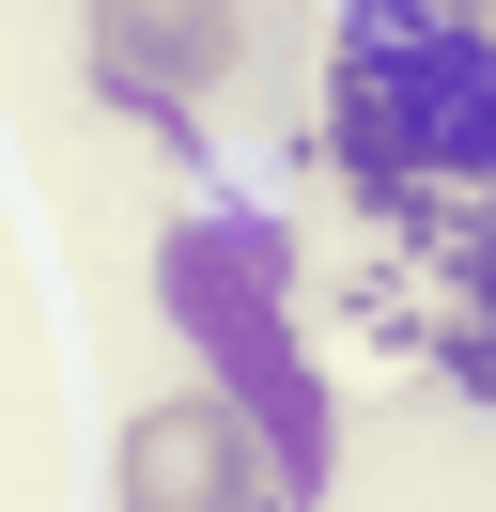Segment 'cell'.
I'll return each mask as SVG.
<instances>
[{
    "instance_id": "6da1fadb",
    "label": "cell",
    "mask_w": 496,
    "mask_h": 512,
    "mask_svg": "<svg viewBox=\"0 0 496 512\" xmlns=\"http://www.w3.org/2000/svg\"><path fill=\"white\" fill-rule=\"evenodd\" d=\"M341 171L388 202L434 187H496V32L434 16V0H388L341 32Z\"/></svg>"
},
{
    "instance_id": "3957f363",
    "label": "cell",
    "mask_w": 496,
    "mask_h": 512,
    "mask_svg": "<svg viewBox=\"0 0 496 512\" xmlns=\"http://www.w3.org/2000/svg\"><path fill=\"white\" fill-rule=\"evenodd\" d=\"M109 512H295V481L233 388H171L109 435Z\"/></svg>"
},
{
    "instance_id": "277c9868",
    "label": "cell",
    "mask_w": 496,
    "mask_h": 512,
    "mask_svg": "<svg viewBox=\"0 0 496 512\" xmlns=\"http://www.w3.org/2000/svg\"><path fill=\"white\" fill-rule=\"evenodd\" d=\"M248 63V0H93V94L124 125L186 140Z\"/></svg>"
},
{
    "instance_id": "7a4b0ae2",
    "label": "cell",
    "mask_w": 496,
    "mask_h": 512,
    "mask_svg": "<svg viewBox=\"0 0 496 512\" xmlns=\"http://www.w3.org/2000/svg\"><path fill=\"white\" fill-rule=\"evenodd\" d=\"M171 311H186V342L248 388V435H264L279 481L310 497V481H326V404H310V357H295V326H279V233L202 218L171 249Z\"/></svg>"
}]
</instances>
